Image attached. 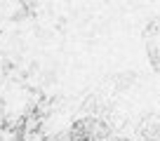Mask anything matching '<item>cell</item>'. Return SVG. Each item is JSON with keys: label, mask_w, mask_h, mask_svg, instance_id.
Masks as SVG:
<instances>
[{"label": "cell", "mask_w": 160, "mask_h": 141, "mask_svg": "<svg viewBox=\"0 0 160 141\" xmlns=\"http://www.w3.org/2000/svg\"><path fill=\"white\" fill-rule=\"evenodd\" d=\"M108 127L97 118H85L78 120L71 127V141H106Z\"/></svg>", "instance_id": "1"}, {"label": "cell", "mask_w": 160, "mask_h": 141, "mask_svg": "<svg viewBox=\"0 0 160 141\" xmlns=\"http://www.w3.org/2000/svg\"><path fill=\"white\" fill-rule=\"evenodd\" d=\"M146 47H148V56L155 70H160V19L153 21L146 31Z\"/></svg>", "instance_id": "2"}]
</instances>
